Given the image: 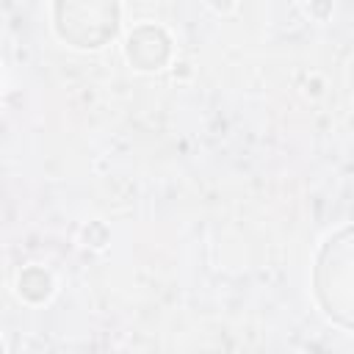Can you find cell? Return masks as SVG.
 <instances>
[{
  "label": "cell",
  "instance_id": "cell-1",
  "mask_svg": "<svg viewBox=\"0 0 354 354\" xmlns=\"http://www.w3.org/2000/svg\"><path fill=\"white\" fill-rule=\"evenodd\" d=\"M313 293L332 324L354 332V224L329 235L318 249Z\"/></svg>",
  "mask_w": 354,
  "mask_h": 354
},
{
  "label": "cell",
  "instance_id": "cell-2",
  "mask_svg": "<svg viewBox=\"0 0 354 354\" xmlns=\"http://www.w3.org/2000/svg\"><path fill=\"white\" fill-rule=\"evenodd\" d=\"M53 25L72 47H102L119 30V0H55Z\"/></svg>",
  "mask_w": 354,
  "mask_h": 354
},
{
  "label": "cell",
  "instance_id": "cell-3",
  "mask_svg": "<svg viewBox=\"0 0 354 354\" xmlns=\"http://www.w3.org/2000/svg\"><path fill=\"white\" fill-rule=\"evenodd\" d=\"M171 55L169 36L155 25H138L127 39V58L136 69H160Z\"/></svg>",
  "mask_w": 354,
  "mask_h": 354
}]
</instances>
